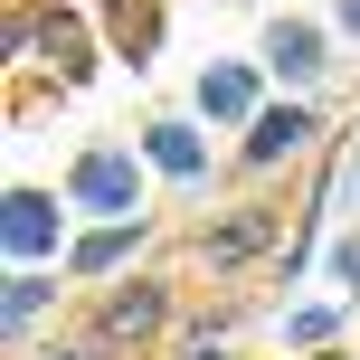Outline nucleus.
I'll return each mask as SVG.
<instances>
[{
	"instance_id": "obj_1",
	"label": "nucleus",
	"mask_w": 360,
	"mask_h": 360,
	"mask_svg": "<svg viewBox=\"0 0 360 360\" xmlns=\"http://www.w3.org/2000/svg\"><path fill=\"white\" fill-rule=\"evenodd\" d=\"M76 199L105 209V218H124V209H133V162H124V152H95V162L76 171Z\"/></svg>"
},
{
	"instance_id": "obj_7",
	"label": "nucleus",
	"mask_w": 360,
	"mask_h": 360,
	"mask_svg": "<svg viewBox=\"0 0 360 360\" xmlns=\"http://www.w3.org/2000/svg\"><path fill=\"white\" fill-rule=\"evenodd\" d=\"M342 19H351V29H360V0H342Z\"/></svg>"
},
{
	"instance_id": "obj_4",
	"label": "nucleus",
	"mask_w": 360,
	"mask_h": 360,
	"mask_svg": "<svg viewBox=\"0 0 360 360\" xmlns=\"http://www.w3.org/2000/svg\"><path fill=\"white\" fill-rule=\"evenodd\" d=\"M275 67H285V76H313V67H323L313 29H275Z\"/></svg>"
},
{
	"instance_id": "obj_5",
	"label": "nucleus",
	"mask_w": 360,
	"mask_h": 360,
	"mask_svg": "<svg viewBox=\"0 0 360 360\" xmlns=\"http://www.w3.org/2000/svg\"><path fill=\"white\" fill-rule=\"evenodd\" d=\"M152 162H162V171H180V180H190V171H199V143H190V133H152Z\"/></svg>"
},
{
	"instance_id": "obj_6",
	"label": "nucleus",
	"mask_w": 360,
	"mask_h": 360,
	"mask_svg": "<svg viewBox=\"0 0 360 360\" xmlns=\"http://www.w3.org/2000/svg\"><path fill=\"white\" fill-rule=\"evenodd\" d=\"M247 105V76H209V114H237Z\"/></svg>"
},
{
	"instance_id": "obj_2",
	"label": "nucleus",
	"mask_w": 360,
	"mask_h": 360,
	"mask_svg": "<svg viewBox=\"0 0 360 360\" xmlns=\"http://www.w3.org/2000/svg\"><path fill=\"white\" fill-rule=\"evenodd\" d=\"M48 247H57L48 199H38V190H19V199H10V256H48Z\"/></svg>"
},
{
	"instance_id": "obj_3",
	"label": "nucleus",
	"mask_w": 360,
	"mask_h": 360,
	"mask_svg": "<svg viewBox=\"0 0 360 360\" xmlns=\"http://www.w3.org/2000/svg\"><path fill=\"white\" fill-rule=\"evenodd\" d=\"M294 143H304V114H266V124H256V162H275V152H294Z\"/></svg>"
}]
</instances>
